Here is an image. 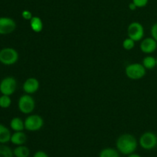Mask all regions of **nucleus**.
<instances>
[{
    "label": "nucleus",
    "instance_id": "1",
    "mask_svg": "<svg viewBox=\"0 0 157 157\" xmlns=\"http://www.w3.org/2000/svg\"><path fill=\"white\" fill-rule=\"evenodd\" d=\"M137 140L134 136L130 133H124L117 138L116 142L117 150L124 155H130L136 151Z\"/></svg>",
    "mask_w": 157,
    "mask_h": 157
},
{
    "label": "nucleus",
    "instance_id": "2",
    "mask_svg": "<svg viewBox=\"0 0 157 157\" xmlns=\"http://www.w3.org/2000/svg\"><path fill=\"white\" fill-rule=\"evenodd\" d=\"M125 74L128 78L131 80L142 79L147 74V69L144 67L143 64L133 63L126 67Z\"/></svg>",
    "mask_w": 157,
    "mask_h": 157
},
{
    "label": "nucleus",
    "instance_id": "3",
    "mask_svg": "<svg viewBox=\"0 0 157 157\" xmlns=\"http://www.w3.org/2000/svg\"><path fill=\"white\" fill-rule=\"evenodd\" d=\"M18 60V53L12 48H5L0 51V62L5 65H12Z\"/></svg>",
    "mask_w": 157,
    "mask_h": 157
},
{
    "label": "nucleus",
    "instance_id": "4",
    "mask_svg": "<svg viewBox=\"0 0 157 157\" xmlns=\"http://www.w3.org/2000/svg\"><path fill=\"white\" fill-rule=\"evenodd\" d=\"M25 129L28 131L35 132L41 130L44 126V120L40 115H29L24 121Z\"/></svg>",
    "mask_w": 157,
    "mask_h": 157
},
{
    "label": "nucleus",
    "instance_id": "5",
    "mask_svg": "<svg viewBox=\"0 0 157 157\" xmlns=\"http://www.w3.org/2000/svg\"><path fill=\"white\" fill-rule=\"evenodd\" d=\"M18 107L20 111L25 114H29L35 107V101L30 94H24L20 97L18 102Z\"/></svg>",
    "mask_w": 157,
    "mask_h": 157
},
{
    "label": "nucleus",
    "instance_id": "6",
    "mask_svg": "<svg viewBox=\"0 0 157 157\" xmlns=\"http://www.w3.org/2000/svg\"><path fill=\"white\" fill-rule=\"evenodd\" d=\"M139 144L144 150H153L157 146V136L153 132H145L140 137Z\"/></svg>",
    "mask_w": 157,
    "mask_h": 157
},
{
    "label": "nucleus",
    "instance_id": "7",
    "mask_svg": "<svg viewBox=\"0 0 157 157\" xmlns=\"http://www.w3.org/2000/svg\"><path fill=\"white\" fill-rule=\"evenodd\" d=\"M17 81L13 77H6L0 82V92L2 94L11 96L15 92Z\"/></svg>",
    "mask_w": 157,
    "mask_h": 157
},
{
    "label": "nucleus",
    "instance_id": "8",
    "mask_svg": "<svg viewBox=\"0 0 157 157\" xmlns=\"http://www.w3.org/2000/svg\"><path fill=\"white\" fill-rule=\"evenodd\" d=\"M127 35L129 38L133 39L135 42L140 41L144 36V26L138 21L131 22L127 29Z\"/></svg>",
    "mask_w": 157,
    "mask_h": 157
},
{
    "label": "nucleus",
    "instance_id": "9",
    "mask_svg": "<svg viewBox=\"0 0 157 157\" xmlns=\"http://www.w3.org/2000/svg\"><path fill=\"white\" fill-rule=\"evenodd\" d=\"M16 29V23L9 17H0V35H6L12 33Z\"/></svg>",
    "mask_w": 157,
    "mask_h": 157
},
{
    "label": "nucleus",
    "instance_id": "10",
    "mask_svg": "<svg viewBox=\"0 0 157 157\" xmlns=\"http://www.w3.org/2000/svg\"><path fill=\"white\" fill-rule=\"evenodd\" d=\"M140 50L144 54H152L157 49V41L152 37L143 40L140 43Z\"/></svg>",
    "mask_w": 157,
    "mask_h": 157
},
{
    "label": "nucleus",
    "instance_id": "11",
    "mask_svg": "<svg viewBox=\"0 0 157 157\" xmlns=\"http://www.w3.org/2000/svg\"><path fill=\"white\" fill-rule=\"evenodd\" d=\"M39 81L35 78H29L24 82L22 86L23 90L27 94H33L39 89Z\"/></svg>",
    "mask_w": 157,
    "mask_h": 157
},
{
    "label": "nucleus",
    "instance_id": "12",
    "mask_svg": "<svg viewBox=\"0 0 157 157\" xmlns=\"http://www.w3.org/2000/svg\"><path fill=\"white\" fill-rule=\"evenodd\" d=\"M27 141V136L23 131L15 132L11 136L10 142L15 146L25 145Z\"/></svg>",
    "mask_w": 157,
    "mask_h": 157
},
{
    "label": "nucleus",
    "instance_id": "13",
    "mask_svg": "<svg viewBox=\"0 0 157 157\" xmlns=\"http://www.w3.org/2000/svg\"><path fill=\"white\" fill-rule=\"evenodd\" d=\"M11 133L10 130L6 126L0 124V144H6L10 141Z\"/></svg>",
    "mask_w": 157,
    "mask_h": 157
},
{
    "label": "nucleus",
    "instance_id": "14",
    "mask_svg": "<svg viewBox=\"0 0 157 157\" xmlns=\"http://www.w3.org/2000/svg\"><path fill=\"white\" fill-rule=\"evenodd\" d=\"M43 21L39 17L33 16L30 20V27L34 32H41L43 29Z\"/></svg>",
    "mask_w": 157,
    "mask_h": 157
},
{
    "label": "nucleus",
    "instance_id": "15",
    "mask_svg": "<svg viewBox=\"0 0 157 157\" xmlns=\"http://www.w3.org/2000/svg\"><path fill=\"white\" fill-rule=\"evenodd\" d=\"M10 127L15 132L23 131L25 129V123L21 118L14 117L10 121Z\"/></svg>",
    "mask_w": 157,
    "mask_h": 157
},
{
    "label": "nucleus",
    "instance_id": "16",
    "mask_svg": "<svg viewBox=\"0 0 157 157\" xmlns=\"http://www.w3.org/2000/svg\"><path fill=\"white\" fill-rule=\"evenodd\" d=\"M15 157H29L30 156V150L25 145L17 146L13 150Z\"/></svg>",
    "mask_w": 157,
    "mask_h": 157
},
{
    "label": "nucleus",
    "instance_id": "17",
    "mask_svg": "<svg viewBox=\"0 0 157 157\" xmlns=\"http://www.w3.org/2000/svg\"><path fill=\"white\" fill-rule=\"evenodd\" d=\"M142 64L147 70H151V69L155 68L156 67V58H154L151 55L146 56L143 60Z\"/></svg>",
    "mask_w": 157,
    "mask_h": 157
},
{
    "label": "nucleus",
    "instance_id": "18",
    "mask_svg": "<svg viewBox=\"0 0 157 157\" xmlns=\"http://www.w3.org/2000/svg\"><path fill=\"white\" fill-rule=\"evenodd\" d=\"M99 157H120L119 151L113 148H104L100 152Z\"/></svg>",
    "mask_w": 157,
    "mask_h": 157
},
{
    "label": "nucleus",
    "instance_id": "19",
    "mask_svg": "<svg viewBox=\"0 0 157 157\" xmlns=\"http://www.w3.org/2000/svg\"><path fill=\"white\" fill-rule=\"evenodd\" d=\"M13 150L5 144H0V157H13Z\"/></svg>",
    "mask_w": 157,
    "mask_h": 157
},
{
    "label": "nucleus",
    "instance_id": "20",
    "mask_svg": "<svg viewBox=\"0 0 157 157\" xmlns=\"http://www.w3.org/2000/svg\"><path fill=\"white\" fill-rule=\"evenodd\" d=\"M12 104V100H11L10 96L8 95L2 94L0 97V107L3 109L9 108Z\"/></svg>",
    "mask_w": 157,
    "mask_h": 157
},
{
    "label": "nucleus",
    "instance_id": "21",
    "mask_svg": "<svg viewBox=\"0 0 157 157\" xmlns=\"http://www.w3.org/2000/svg\"><path fill=\"white\" fill-rule=\"evenodd\" d=\"M135 46V41L133 39H131L130 38H127L126 39H124V41H123V47L125 50L127 51H130L134 48Z\"/></svg>",
    "mask_w": 157,
    "mask_h": 157
},
{
    "label": "nucleus",
    "instance_id": "22",
    "mask_svg": "<svg viewBox=\"0 0 157 157\" xmlns=\"http://www.w3.org/2000/svg\"><path fill=\"white\" fill-rule=\"evenodd\" d=\"M137 8H144L147 6L149 0H132Z\"/></svg>",
    "mask_w": 157,
    "mask_h": 157
},
{
    "label": "nucleus",
    "instance_id": "23",
    "mask_svg": "<svg viewBox=\"0 0 157 157\" xmlns=\"http://www.w3.org/2000/svg\"><path fill=\"white\" fill-rule=\"evenodd\" d=\"M150 33H151V37L154 38L157 41V22L154 23L150 29Z\"/></svg>",
    "mask_w": 157,
    "mask_h": 157
},
{
    "label": "nucleus",
    "instance_id": "24",
    "mask_svg": "<svg viewBox=\"0 0 157 157\" xmlns=\"http://www.w3.org/2000/svg\"><path fill=\"white\" fill-rule=\"evenodd\" d=\"M21 16L25 20H29L30 21L32 19V18L33 17L32 12L29 10H24L22 12H21Z\"/></svg>",
    "mask_w": 157,
    "mask_h": 157
},
{
    "label": "nucleus",
    "instance_id": "25",
    "mask_svg": "<svg viewBox=\"0 0 157 157\" xmlns=\"http://www.w3.org/2000/svg\"><path fill=\"white\" fill-rule=\"evenodd\" d=\"M33 157H49V156L45 152L39 150V151H37L36 153H34Z\"/></svg>",
    "mask_w": 157,
    "mask_h": 157
},
{
    "label": "nucleus",
    "instance_id": "26",
    "mask_svg": "<svg viewBox=\"0 0 157 157\" xmlns=\"http://www.w3.org/2000/svg\"><path fill=\"white\" fill-rule=\"evenodd\" d=\"M129 9H130L131 11H134L137 9V7H136V5L132 2H130V4H129Z\"/></svg>",
    "mask_w": 157,
    "mask_h": 157
},
{
    "label": "nucleus",
    "instance_id": "27",
    "mask_svg": "<svg viewBox=\"0 0 157 157\" xmlns=\"http://www.w3.org/2000/svg\"><path fill=\"white\" fill-rule=\"evenodd\" d=\"M128 157H142L141 156H140L139 154H137V153H131V154L128 155Z\"/></svg>",
    "mask_w": 157,
    "mask_h": 157
},
{
    "label": "nucleus",
    "instance_id": "28",
    "mask_svg": "<svg viewBox=\"0 0 157 157\" xmlns=\"http://www.w3.org/2000/svg\"><path fill=\"white\" fill-rule=\"evenodd\" d=\"M156 67H157V58H156Z\"/></svg>",
    "mask_w": 157,
    "mask_h": 157
}]
</instances>
